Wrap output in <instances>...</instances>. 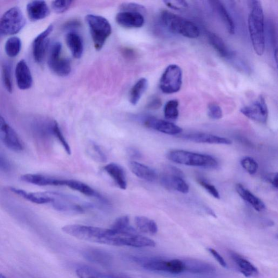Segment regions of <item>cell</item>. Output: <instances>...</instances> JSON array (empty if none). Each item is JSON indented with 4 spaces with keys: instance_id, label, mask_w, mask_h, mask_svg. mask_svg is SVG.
<instances>
[{
    "instance_id": "obj_1",
    "label": "cell",
    "mask_w": 278,
    "mask_h": 278,
    "mask_svg": "<svg viewBox=\"0 0 278 278\" xmlns=\"http://www.w3.org/2000/svg\"><path fill=\"white\" fill-rule=\"evenodd\" d=\"M68 235L89 242L114 246L135 248L154 247L155 241L137 233L116 231L95 226L81 224L67 225L62 228Z\"/></svg>"
},
{
    "instance_id": "obj_2",
    "label": "cell",
    "mask_w": 278,
    "mask_h": 278,
    "mask_svg": "<svg viewBox=\"0 0 278 278\" xmlns=\"http://www.w3.org/2000/svg\"><path fill=\"white\" fill-rule=\"evenodd\" d=\"M249 15L248 30L256 54L262 56L265 48L264 14L259 1L251 2Z\"/></svg>"
},
{
    "instance_id": "obj_3",
    "label": "cell",
    "mask_w": 278,
    "mask_h": 278,
    "mask_svg": "<svg viewBox=\"0 0 278 278\" xmlns=\"http://www.w3.org/2000/svg\"><path fill=\"white\" fill-rule=\"evenodd\" d=\"M160 20L163 26L172 33L190 39H196L200 36L199 28L193 22L169 11L161 13Z\"/></svg>"
},
{
    "instance_id": "obj_4",
    "label": "cell",
    "mask_w": 278,
    "mask_h": 278,
    "mask_svg": "<svg viewBox=\"0 0 278 278\" xmlns=\"http://www.w3.org/2000/svg\"><path fill=\"white\" fill-rule=\"evenodd\" d=\"M167 158L171 162L189 166L216 169L218 163L213 157L184 150H173L167 153Z\"/></svg>"
},
{
    "instance_id": "obj_5",
    "label": "cell",
    "mask_w": 278,
    "mask_h": 278,
    "mask_svg": "<svg viewBox=\"0 0 278 278\" xmlns=\"http://www.w3.org/2000/svg\"><path fill=\"white\" fill-rule=\"evenodd\" d=\"M95 49L101 50L112 33V28L109 21L105 17L89 14L85 17Z\"/></svg>"
},
{
    "instance_id": "obj_6",
    "label": "cell",
    "mask_w": 278,
    "mask_h": 278,
    "mask_svg": "<svg viewBox=\"0 0 278 278\" xmlns=\"http://www.w3.org/2000/svg\"><path fill=\"white\" fill-rule=\"evenodd\" d=\"M26 24L23 12L18 7H14L5 12L0 19V35L18 33Z\"/></svg>"
},
{
    "instance_id": "obj_7",
    "label": "cell",
    "mask_w": 278,
    "mask_h": 278,
    "mask_svg": "<svg viewBox=\"0 0 278 278\" xmlns=\"http://www.w3.org/2000/svg\"><path fill=\"white\" fill-rule=\"evenodd\" d=\"M62 50L61 43H54L49 50L48 63L51 70L55 74L65 77L68 76L71 72V63L68 58L62 57Z\"/></svg>"
},
{
    "instance_id": "obj_8",
    "label": "cell",
    "mask_w": 278,
    "mask_h": 278,
    "mask_svg": "<svg viewBox=\"0 0 278 278\" xmlns=\"http://www.w3.org/2000/svg\"><path fill=\"white\" fill-rule=\"evenodd\" d=\"M182 70L178 65L168 66L160 79V90L166 94L178 92L182 85Z\"/></svg>"
},
{
    "instance_id": "obj_9",
    "label": "cell",
    "mask_w": 278,
    "mask_h": 278,
    "mask_svg": "<svg viewBox=\"0 0 278 278\" xmlns=\"http://www.w3.org/2000/svg\"><path fill=\"white\" fill-rule=\"evenodd\" d=\"M143 266L152 271L163 272L171 274H179L185 271L184 263L182 260H165L153 259L145 261Z\"/></svg>"
},
{
    "instance_id": "obj_10",
    "label": "cell",
    "mask_w": 278,
    "mask_h": 278,
    "mask_svg": "<svg viewBox=\"0 0 278 278\" xmlns=\"http://www.w3.org/2000/svg\"><path fill=\"white\" fill-rule=\"evenodd\" d=\"M240 112L248 119L261 123H266L268 120V110L262 95L252 104L241 108Z\"/></svg>"
},
{
    "instance_id": "obj_11",
    "label": "cell",
    "mask_w": 278,
    "mask_h": 278,
    "mask_svg": "<svg viewBox=\"0 0 278 278\" xmlns=\"http://www.w3.org/2000/svg\"><path fill=\"white\" fill-rule=\"evenodd\" d=\"M54 26L50 25L34 39L33 43V54L34 60L39 64L42 63L47 52L49 43V36L52 33Z\"/></svg>"
},
{
    "instance_id": "obj_12",
    "label": "cell",
    "mask_w": 278,
    "mask_h": 278,
    "mask_svg": "<svg viewBox=\"0 0 278 278\" xmlns=\"http://www.w3.org/2000/svg\"><path fill=\"white\" fill-rule=\"evenodd\" d=\"M160 183L165 188L182 194H188L190 188L183 177L166 170L160 177Z\"/></svg>"
},
{
    "instance_id": "obj_13",
    "label": "cell",
    "mask_w": 278,
    "mask_h": 278,
    "mask_svg": "<svg viewBox=\"0 0 278 278\" xmlns=\"http://www.w3.org/2000/svg\"><path fill=\"white\" fill-rule=\"evenodd\" d=\"M146 127L171 135H175L182 132L181 127L170 121L158 119L154 117H149L144 121Z\"/></svg>"
},
{
    "instance_id": "obj_14",
    "label": "cell",
    "mask_w": 278,
    "mask_h": 278,
    "mask_svg": "<svg viewBox=\"0 0 278 278\" xmlns=\"http://www.w3.org/2000/svg\"><path fill=\"white\" fill-rule=\"evenodd\" d=\"M183 140L196 143L231 145L232 142L230 139L215 135L204 133H189L179 136Z\"/></svg>"
},
{
    "instance_id": "obj_15",
    "label": "cell",
    "mask_w": 278,
    "mask_h": 278,
    "mask_svg": "<svg viewBox=\"0 0 278 278\" xmlns=\"http://www.w3.org/2000/svg\"><path fill=\"white\" fill-rule=\"evenodd\" d=\"M116 21L120 26L127 28H141L145 23L143 14L132 12H120L117 14Z\"/></svg>"
},
{
    "instance_id": "obj_16",
    "label": "cell",
    "mask_w": 278,
    "mask_h": 278,
    "mask_svg": "<svg viewBox=\"0 0 278 278\" xmlns=\"http://www.w3.org/2000/svg\"><path fill=\"white\" fill-rule=\"evenodd\" d=\"M53 195L54 201L51 204L56 210L71 214H82L84 211L82 207L70 202L67 196L56 193H53Z\"/></svg>"
},
{
    "instance_id": "obj_17",
    "label": "cell",
    "mask_w": 278,
    "mask_h": 278,
    "mask_svg": "<svg viewBox=\"0 0 278 278\" xmlns=\"http://www.w3.org/2000/svg\"><path fill=\"white\" fill-rule=\"evenodd\" d=\"M16 77L19 88L21 90H27L31 87L33 78L31 72L24 60H21L17 65Z\"/></svg>"
},
{
    "instance_id": "obj_18",
    "label": "cell",
    "mask_w": 278,
    "mask_h": 278,
    "mask_svg": "<svg viewBox=\"0 0 278 278\" xmlns=\"http://www.w3.org/2000/svg\"><path fill=\"white\" fill-rule=\"evenodd\" d=\"M21 180L27 183L38 186H65V179H57L38 174H25Z\"/></svg>"
},
{
    "instance_id": "obj_19",
    "label": "cell",
    "mask_w": 278,
    "mask_h": 278,
    "mask_svg": "<svg viewBox=\"0 0 278 278\" xmlns=\"http://www.w3.org/2000/svg\"><path fill=\"white\" fill-rule=\"evenodd\" d=\"M12 193L23 197V199L37 204L51 203L54 201L53 193H28L24 190L11 187Z\"/></svg>"
},
{
    "instance_id": "obj_20",
    "label": "cell",
    "mask_w": 278,
    "mask_h": 278,
    "mask_svg": "<svg viewBox=\"0 0 278 278\" xmlns=\"http://www.w3.org/2000/svg\"><path fill=\"white\" fill-rule=\"evenodd\" d=\"M28 16L32 21L45 19L49 16L50 11L47 3L41 0H36L29 3L27 6Z\"/></svg>"
},
{
    "instance_id": "obj_21",
    "label": "cell",
    "mask_w": 278,
    "mask_h": 278,
    "mask_svg": "<svg viewBox=\"0 0 278 278\" xmlns=\"http://www.w3.org/2000/svg\"><path fill=\"white\" fill-rule=\"evenodd\" d=\"M182 261L184 263L185 271L200 274H213L216 272L215 267L207 262L193 259Z\"/></svg>"
},
{
    "instance_id": "obj_22",
    "label": "cell",
    "mask_w": 278,
    "mask_h": 278,
    "mask_svg": "<svg viewBox=\"0 0 278 278\" xmlns=\"http://www.w3.org/2000/svg\"><path fill=\"white\" fill-rule=\"evenodd\" d=\"M229 255L237 265L239 271L246 277H255L259 274L257 268L243 256L233 251L229 252Z\"/></svg>"
},
{
    "instance_id": "obj_23",
    "label": "cell",
    "mask_w": 278,
    "mask_h": 278,
    "mask_svg": "<svg viewBox=\"0 0 278 278\" xmlns=\"http://www.w3.org/2000/svg\"><path fill=\"white\" fill-rule=\"evenodd\" d=\"M129 167L131 172L141 179L152 182L158 178V174L155 170L135 161H131L129 163Z\"/></svg>"
},
{
    "instance_id": "obj_24",
    "label": "cell",
    "mask_w": 278,
    "mask_h": 278,
    "mask_svg": "<svg viewBox=\"0 0 278 278\" xmlns=\"http://www.w3.org/2000/svg\"><path fill=\"white\" fill-rule=\"evenodd\" d=\"M83 255L87 260L101 266H110L112 262L111 254L99 249H88L83 252Z\"/></svg>"
},
{
    "instance_id": "obj_25",
    "label": "cell",
    "mask_w": 278,
    "mask_h": 278,
    "mask_svg": "<svg viewBox=\"0 0 278 278\" xmlns=\"http://www.w3.org/2000/svg\"><path fill=\"white\" fill-rule=\"evenodd\" d=\"M104 170L109 175L115 183L122 190L127 188L126 175L123 168L116 163H110L104 168Z\"/></svg>"
},
{
    "instance_id": "obj_26",
    "label": "cell",
    "mask_w": 278,
    "mask_h": 278,
    "mask_svg": "<svg viewBox=\"0 0 278 278\" xmlns=\"http://www.w3.org/2000/svg\"><path fill=\"white\" fill-rule=\"evenodd\" d=\"M2 131L3 133V142L6 147L13 151L17 152L23 150L24 146L22 144L18 134L9 124H7Z\"/></svg>"
},
{
    "instance_id": "obj_27",
    "label": "cell",
    "mask_w": 278,
    "mask_h": 278,
    "mask_svg": "<svg viewBox=\"0 0 278 278\" xmlns=\"http://www.w3.org/2000/svg\"><path fill=\"white\" fill-rule=\"evenodd\" d=\"M236 189L241 198L250 204L255 210L260 212L266 209L265 203L243 185L240 183L237 184Z\"/></svg>"
},
{
    "instance_id": "obj_28",
    "label": "cell",
    "mask_w": 278,
    "mask_h": 278,
    "mask_svg": "<svg viewBox=\"0 0 278 278\" xmlns=\"http://www.w3.org/2000/svg\"><path fill=\"white\" fill-rule=\"evenodd\" d=\"M66 43L76 59L81 58L84 52L83 39L78 33L71 31L66 35Z\"/></svg>"
},
{
    "instance_id": "obj_29",
    "label": "cell",
    "mask_w": 278,
    "mask_h": 278,
    "mask_svg": "<svg viewBox=\"0 0 278 278\" xmlns=\"http://www.w3.org/2000/svg\"><path fill=\"white\" fill-rule=\"evenodd\" d=\"M207 36L210 44L219 56L226 59H231L234 54L221 37L216 34L210 32L207 33Z\"/></svg>"
},
{
    "instance_id": "obj_30",
    "label": "cell",
    "mask_w": 278,
    "mask_h": 278,
    "mask_svg": "<svg viewBox=\"0 0 278 278\" xmlns=\"http://www.w3.org/2000/svg\"><path fill=\"white\" fill-rule=\"evenodd\" d=\"M211 3L222 19L228 32L231 34L235 33V24H234L232 17L224 5L219 1H213L211 2Z\"/></svg>"
},
{
    "instance_id": "obj_31",
    "label": "cell",
    "mask_w": 278,
    "mask_h": 278,
    "mask_svg": "<svg viewBox=\"0 0 278 278\" xmlns=\"http://www.w3.org/2000/svg\"><path fill=\"white\" fill-rule=\"evenodd\" d=\"M138 230L145 234L155 235L158 230L157 224L153 219L143 216H137L134 219Z\"/></svg>"
},
{
    "instance_id": "obj_32",
    "label": "cell",
    "mask_w": 278,
    "mask_h": 278,
    "mask_svg": "<svg viewBox=\"0 0 278 278\" xmlns=\"http://www.w3.org/2000/svg\"><path fill=\"white\" fill-rule=\"evenodd\" d=\"M65 186L68 187L85 196L97 197L98 199L104 200L103 198H102L99 193L95 191L90 186L84 183L82 181L75 180H65Z\"/></svg>"
},
{
    "instance_id": "obj_33",
    "label": "cell",
    "mask_w": 278,
    "mask_h": 278,
    "mask_svg": "<svg viewBox=\"0 0 278 278\" xmlns=\"http://www.w3.org/2000/svg\"><path fill=\"white\" fill-rule=\"evenodd\" d=\"M149 82L147 79L142 78L134 84L129 93L130 103L136 105L143 97V94L148 89Z\"/></svg>"
},
{
    "instance_id": "obj_34",
    "label": "cell",
    "mask_w": 278,
    "mask_h": 278,
    "mask_svg": "<svg viewBox=\"0 0 278 278\" xmlns=\"http://www.w3.org/2000/svg\"><path fill=\"white\" fill-rule=\"evenodd\" d=\"M111 229L118 232L137 233L136 230L130 225L129 218L128 216H122L116 219Z\"/></svg>"
},
{
    "instance_id": "obj_35",
    "label": "cell",
    "mask_w": 278,
    "mask_h": 278,
    "mask_svg": "<svg viewBox=\"0 0 278 278\" xmlns=\"http://www.w3.org/2000/svg\"><path fill=\"white\" fill-rule=\"evenodd\" d=\"M21 47V39L17 36H12L6 42L5 52L10 57H16L19 54Z\"/></svg>"
},
{
    "instance_id": "obj_36",
    "label": "cell",
    "mask_w": 278,
    "mask_h": 278,
    "mask_svg": "<svg viewBox=\"0 0 278 278\" xmlns=\"http://www.w3.org/2000/svg\"><path fill=\"white\" fill-rule=\"evenodd\" d=\"M179 102L176 100L168 101L166 104L164 113L165 118L169 120H175L179 116Z\"/></svg>"
},
{
    "instance_id": "obj_37",
    "label": "cell",
    "mask_w": 278,
    "mask_h": 278,
    "mask_svg": "<svg viewBox=\"0 0 278 278\" xmlns=\"http://www.w3.org/2000/svg\"><path fill=\"white\" fill-rule=\"evenodd\" d=\"M85 272L98 278H132L126 275L101 272L89 266H81Z\"/></svg>"
},
{
    "instance_id": "obj_38",
    "label": "cell",
    "mask_w": 278,
    "mask_h": 278,
    "mask_svg": "<svg viewBox=\"0 0 278 278\" xmlns=\"http://www.w3.org/2000/svg\"><path fill=\"white\" fill-rule=\"evenodd\" d=\"M53 135L56 136L58 141L61 143L65 151H66V152H67V154L69 155H71V150L70 147V145H69L67 141H66V139L64 137L60 129V127L59 125H58V123L55 120H54L53 124Z\"/></svg>"
},
{
    "instance_id": "obj_39",
    "label": "cell",
    "mask_w": 278,
    "mask_h": 278,
    "mask_svg": "<svg viewBox=\"0 0 278 278\" xmlns=\"http://www.w3.org/2000/svg\"><path fill=\"white\" fill-rule=\"evenodd\" d=\"M241 165L249 173L253 175L257 172L259 165L256 161L250 157H245L241 160Z\"/></svg>"
},
{
    "instance_id": "obj_40",
    "label": "cell",
    "mask_w": 278,
    "mask_h": 278,
    "mask_svg": "<svg viewBox=\"0 0 278 278\" xmlns=\"http://www.w3.org/2000/svg\"><path fill=\"white\" fill-rule=\"evenodd\" d=\"M3 80L4 85L10 92L13 91V84L11 77V65L9 64H5L3 66Z\"/></svg>"
},
{
    "instance_id": "obj_41",
    "label": "cell",
    "mask_w": 278,
    "mask_h": 278,
    "mask_svg": "<svg viewBox=\"0 0 278 278\" xmlns=\"http://www.w3.org/2000/svg\"><path fill=\"white\" fill-rule=\"evenodd\" d=\"M72 3L70 0H56L52 3V8L56 13L62 14L67 12Z\"/></svg>"
},
{
    "instance_id": "obj_42",
    "label": "cell",
    "mask_w": 278,
    "mask_h": 278,
    "mask_svg": "<svg viewBox=\"0 0 278 278\" xmlns=\"http://www.w3.org/2000/svg\"><path fill=\"white\" fill-rule=\"evenodd\" d=\"M120 9L121 12H137L143 14L145 10L143 6L133 3H123L120 6Z\"/></svg>"
},
{
    "instance_id": "obj_43",
    "label": "cell",
    "mask_w": 278,
    "mask_h": 278,
    "mask_svg": "<svg viewBox=\"0 0 278 278\" xmlns=\"http://www.w3.org/2000/svg\"><path fill=\"white\" fill-rule=\"evenodd\" d=\"M208 114L210 118L214 120H219L222 118V109L215 103H211L208 107Z\"/></svg>"
},
{
    "instance_id": "obj_44",
    "label": "cell",
    "mask_w": 278,
    "mask_h": 278,
    "mask_svg": "<svg viewBox=\"0 0 278 278\" xmlns=\"http://www.w3.org/2000/svg\"><path fill=\"white\" fill-rule=\"evenodd\" d=\"M197 181L212 196H213L216 199H220V195H219L217 189L214 186L212 185L210 182L202 178L197 179Z\"/></svg>"
},
{
    "instance_id": "obj_45",
    "label": "cell",
    "mask_w": 278,
    "mask_h": 278,
    "mask_svg": "<svg viewBox=\"0 0 278 278\" xmlns=\"http://www.w3.org/2000/svg\"><path fill=\"white\" fill-rule=\"evenodd\" d=\"M164 4L169 8L174 10L180 11L187 8L188 4L185 1H164Z\"/></svg>"
},
{
    "instance_id": "obj_46",
    "label": "cell",
    "mask_w": 278,
    "mask_h": 278,
    "mask_svg": "<svg viewBox=\"0 0 278 278\" xmlns=\"http://www.w3.org/2000/svg\"><path fill=\"white\" fill-rule=\"evenodd\" d=\"M263 179H264L266 181L268 182V183L271 184L273 188L276 189H277L278 176L277 173L267 174L264 177H263Z\"/></svg>"
},
{
    "instance_id": "obj_47",
    "label": "cell",
    "mask_w": 278,
    "mask_h": 278,
    "mask_svg": "<svg viewBox=\"0 0 278 278\" xmlns=\"http://www.w3.org/2000/svg\"><path fill=\"white\" fill-rule=\"evenodd\" d=\"M208 251L209 253L213 256L214 258L220 264L221 266L224 268L227 267V264H226V262L225 261L223 258L222 256L219 254L216 251L214 250L213 248H208Z\"/></svg>"
},
{
    "instance_id": "obj_48",
    "label": "cell",
    "mask_w": 278,
    "mask_h": 278,
    "mask_svg": "<svg viewBox=\"0 0 278 278\" xmlns=\"http://www.w3.org/2000/svg\"><path fill=\"white\" fill-rule=\"evenodd\" d=\"M162 105V101L159 98L153 97L149 101L147 107L150 109L156 110L159 109Z\"/></svg>"
},
{
    "instance_id": "obj_49",
    "label": "cell",
    "mask_w": 278,
    "mask_h": 278,
    "mask_svg": "<svg viewBox=\"0 0 278 278\" xmlns=\"http://www.w3.org/2000/svg\"><path fill=\"white\" fill-rule=\"evenodd\" d=\"M92 149L95 152V153H96L97 156L98 157L99 160L100 161V162L103 163L106 162L107 157L103 151L101 150L100 146L97 145V144H93Z\"/></svg>"
},
{
    "instance_id": "obj_50",
    "label": "cell",
    "mask_w": 278,
    "mask_h": 278,
    "mask_svg": "<svg viewBox=\"0 0 278 278\" xmlns=\"http://www.w3.org/2000/svg\"><path fill=\"white\" fill-rule=\"evenodd\" d=\"M11 169V165L8 160L0 156V171L8 172Z\"/></svg>"
},
{
    "instance_id": "obj_51",
    "label": "cell",
    "mask_w": 278,
    "mask_h": 278,
    "mask_svg": "<svg viewBox=\"0 0 278 278\" xmlns=\"http://www.w3.org/2000/svg\"><path fill=\"white\" fill-rule=\"evenodd\" d=\"M127 155L131 159H137L142 157V153L135 148H129L127 150Z\"/></svg>"
},
{
    "instance_id": "obj_52",
    "label": "cell",
    "mask_w": 278,
    "mask_h": 278,
    "mask_svg": "<svg viewBox=\"0 0 278 278\" xmlns=\"http://www.w3.org/2000/svg\"><path fill=\"white\" fill-rule=\"evenodd\" d=\"M79 26V22L77 21H72L70 23L66 24L65 27L66 29H71L72 28H76Z\"/></svg>"
},
{
    "instance_id": "obj_53",
    "label": "cell",
    "mask_w": 278,
    "mask_h": 278,
    "mask_svg": "<svg viewBox=\"0 0 278 278\" xmlns=\"http://www.w3.org/2000/svg\"><path fill=\"white\" fill-rule=\"evenodd\" d=\"M7 124L3 116L0 115V131H2L7 125Z\"/></svg>"
},
{
    "instance_id": "obj_54",
    "label": "cell",
    "mask_w": 278,
    "mask_h": 278,
    "mask_svg": "<svg viewBox=\"0 0 278 278\" xmlns=\"http://www.w3.org/2000/svg\"><path fill=\"white\" fill-rule=\"evenodd\" d=\"M0 278H6V277L4 276L3 274H0Z\"/></svg>"
}]
</instances>
